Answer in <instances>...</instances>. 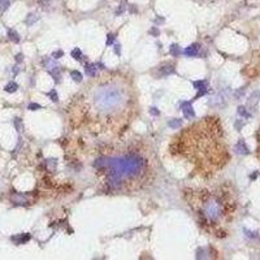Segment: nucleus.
<instances>
[{"label": "nucleus", "mask_w": 260, "mask_h": 260, "mask_svg": "<svg viewBox=\"0 0 260 260\" xmlns=\"http://www.w3.org/2000/svg\"><path fill=\"white\" fill-rule=\"evenodd\" d=\"M144 161L141 156L128 155L116 159H100L95 163L96 168H103L109 172V176L117 178H133L142 172Z\"/></svg>", "instance_id": "1"}, {"label": "nucleus", "mask_w": 260, "mask_h": 260, "mask_svg": "<svg viewBox=\"0 0 260 260\" xmlns=\"http://www.w3.org/2000/svg\"><path fill=\"white\" fill-rule=\"evenodd\" d=\"M93 99L96 109L111 112L121 107V104L125 102V94L118 86L105 85L95 91Z\"/></svg>", "instance_id": "2"}, {"label": "nucleus", "mask_w": 260, "mask_h": 260, "mask_svg": "<svg viewBox=\"0 0 260 260\" xmlns=\"http://www.w3.org/2000/svg\"><path fill=\"white\" fill-rule=\"evenodd\" d=\"M221 204L217 200H207L204 207H203L202 213L204 215V217L207 220L211 221H216L220 216H221Z\"/></svg>", "instance_id": "3"}, {"label": "nucleus", "mask_w": 260, "mask_h": 260, "mask_svg": "<svg viewBox=\"0 0 260 260\" xmlns=\"http://www.w3.org/2000/svg\"><path fill=\"white\" fill-rule=\"evenodd\" d=\"M181 109H182L183 116H185L186 118H194L195 117V112H194V109H192L191 103L190 102H183L182 104H181Z\"/></svg>", "instance_id": "4"}, {"label": "nucleus", "mask_w": 260, "mask_h": 260, "mask_svg": "<svg viewBox=\"0 0 260 260\" xmlns=\"http://www.w3.org/2000/svg\"><path fill=\"white\" fill-rule=\"evenodd\" d=\"M199 49H200V44L194 43V44H190L189 47H186V48L182 51V54H185L186 56H191V57H192V56H197L198 55Z\"/></svg>", "instance_id": "5"}, {"label": "nucleus", "mask_w": 260, "mask_h": 260, "mask_svg": "<svg viewBox=\"0 0 260 260\" xmlns=\"http://www.w3.org/2000/svg\"><path fill=\"white\" fill-rule=\"evenodd\" d=\"M236 152L239 153V155H248V153H250V150H248V147L246 146V143H245L243 139H239L238 143L236 144Z\"/></svg>", "instance_id": "6"}, {"label": "nucleus", "mask_w": 260, "mask_h": 260, "mask_svg": "<svg viewBox=\"0 0 260 260\" xmlns=\"http://www.w3.org/2000/svg\"><path fill=\"white\" fill-rule=\"evenodd\" d=\"M30 234H18V236H15V237H12V241L13 242H16L17 245H22V243H26L27 241H30Z\"/></svg>", "instance_id": "7"}, {"label": "nucleus", "mask_w": 260, "mask_h": 260, "mask_svg": "<svg viewBox=\"0 0 260 260\" xmlns=\"http://www.w3.org/2000/svg\"><path fill=\"white\" fill-rule=\"evenodd\" d=\"M12 202L15 203V204H26L27 199L24 197V195L16 194V195H13V197H12Z\"/></svg>", "instance_id": "8"}, {"label": "nucleus", "mask_w": 260, "mask_h": 260, "mask_svg": "<svg viewBox=\"0 0 260 260\" xmlns=\"http://www.w3.org/2000/svg\"><path fill=\"white\" fill-rule=\"evenodd\" d=\"M39 20V16H37L35 13H30V15H27L26 20H25V22H26L27 26H31V25H34L35 22H37Z\"/></svg>", "instance_id": "9"}, {"label": "nucleus", "mask_w": 260, "mask_h": 260, "mask_svg": "<svg viewBox=\"0 0 260 260\" xmlns=\"http://www.w3.org/2000/svg\"><path fill=\"white\" fill-rule=\"evenodd\" d=\"M96 65L95 64H89V65H86V74L90 75V77H95L96 75Z\"/></svg>", "instance_id": "10"}, {"label": "nucleus", "mask_w": 260, "mask_h": 260, "mask_svg": "<svg viewBox=\"0 0 260 260\" xmlns=\"http://www.w3.org/2000/svg\"><path fill=\"white\" fill-rule=\"evenodd\" d=\"M8 37H9V39L12 42H15V43H18L20 42V35H18V33L16 31V30H13V29H9L8 30Z\"/></svg>", "instance_id": "11"}, {"label": "nucleus", "mask_w": 260, "mask_h": 260, "mask_svg": "<svg viewBox=\"0 0 260 260\" xmlns=\"http://www.w3.org/2000/svg\"><path fill=\"white\" fill-rule=\"evenodd\" d=\"M17 89H18L17 83H16V82H9V83H7V85H5L4 90L7 91V93L12 94V93H15V91H17Z\"/></svg>", "instance_id": "12"}, {"label": "nucleus", "mask_w": 260, "mask_h": 260, "mask_svg": "<svg viewBox=\"0 0 260 260\" xmlns=\"http://www.w3.org/2000/svg\"><path fill=\"white\" fill-rule=\"evenodd\" d=\"M181 54H182V49H181V47L178 46V44H172V46H170V55L180 56Z\"/></svg>", "instance_id": "13"}, {"label": "nucleus", "mask_w": 260, "mask_h": 260, "mask_svg": "<svg viewBox=\"0 0 260 260\" xmlns=\"http://www.w3.org/2000/svg\"><path fill=\"white\" fill-rule=\"evenodd\" d=\"M259 99H260V91H255V93L250 96V99H248V104L255 105L256 103L259 102Z\"/></svg>", "instance_id": "14"}, {"label": "nucleus", "mask_w": 260, "mask_h": 260, "mask_svg": "<svg viewBox=\"0 0 260 260\" xmlns=\"http://www.w3.org/2000/svg\"><path fill=\"white\" fill-rule=\"evenodd\" d=\"M238 114L241 117H245V118H250L251 117V113L248 112L247 109H246V107H243V105H241V107H238Z\"/></svg>", "instance_id": "15"}, {"label": "nucleus", "mask_w": 260, "mask_h": 260, "mask_svg": "<svg viewBox=\"0 0 260 260\" xmlns=\"http://www.w3.org/2000/svg\"><path fill=\"white\" fill-rule=\"evenodd\" d=\"M169 128H172V129H178V128H181V125H182V120H178V118H174L172 120V121H169Z\"/></svg>", "instance_id": "16"}, {"label": "nucleus", "mask_w": 260, "mask_h": 260, "mask_svg": "<svg viewBox=\"0 0 260 260\" xmlns=\"http://www.w3.org/2000/svg\"><path fill=\"white\" fill-rule=\"evenodd\" d=\"M70 77L73 78L75 82H81V81H82V74H81L78 70H72L70 72Z\"/></svg>", "instance_id": "17"}, {"label": "nucleus", "mask_w": 260, "mask_h": 260, "mask_svg": "<svg viewBox=\"0 0 260 260\" xmlns=\"http://www.w3.org/2000/svg\"><path fill=\"white\" fill-rule=\"evenodd\" d=\"M161 73L163 74H170V73H174V66L173 65H168V66H161Z\"/></svg>", "instance_id": "18"}, {"label": "nucleus", "mask_w": 260, "mask_h": 260, "mask_svg": "<svg viewBox=\"0 0 260 260\" xmlns=\"http://www.w3.org/2000/svg\"><path fill=\"white\" fill-rule=\"evenodd\" d=\"M72 57L75 59V60H81L82 59V52H81L79 48H74L72 51Z\"/></svg>", "instance_id": "19"}, {"label": "nucleus", "mask_w": 260, "mask_h": 260, "mask_svg": "<svg viewBox=\"0 0 260 260\" xmlns=\"http://www.w3.org/2000/svg\"><path fill=\"white\" fill-rule=\"evenodd\" d=\"M9 0H0V10L1 12H5V10L9 8Z\"/></svg>", "instance_id": "20"}, {"label": "nucleus", "mask_w": 260, "mask_h": 260, "mask_svg": "<svg viewBox=\"0 0 260 260\" xmlns=\"http://www.w3.org/2000/svg\"><path fill=\"white\" fill-rule=\"evenodd\" d=\"M192 86H194V89H197V90L203 89V87H206V81H194Z\"/></svg>", "instance_id": "21"}, {"label": "nucleus", "mask_w": 260, "mask_h": 260, "mask_svg": "<svg viewBox=\"0 0 260 260\" xmlns=\"http://www.w3.org/2000/svg\"><path fill=\"white\" fill-rule=\"evenodd\" d=\"M47 96L51 98L52 102H57L59 98H57V93H56V90H51L49 93H47Z\"/></svg>", "instance_id": "22"}, {"label": "nucleus", "mask_w": 260, "mask_h": 260, "mask_svg": "<svg viewBox=\"0 0 260 260\" xmlns=\"http://www.w3.org/2000/svg\"><path fill=\"white\" fill-rule=\"evenodd\" d=\"M27 108H29L30 111H37V109H40L42 105H40V104H38V103H30L29 107H27Z\"/></svg>", "instance_id": "23"}, {"label": "nucleus", "mask_w": 260, "mask_h": 260, "mask_svg": "<svg viewBox=\"0 0 260 260\" xmlns=\"http://www.w3.org/2000/svg\"><path fill=\"white\" fill-rule=\"evenodd\" d=\"M15 126H16V129H17L18 131H21V130H22V122H21V118H16V120H15Z\"/></svg>", "instance_id": "24"}, {"label": "nucleus", "mask_w": 260, "mask_h": 260, "mask_svg": "<svg viewBox=\"0 0 260 260\" xmlns=\"http://www.w3.org/2000/svg\"><path fill=\"white\" fill-rule=\"evenodd\" d=\"M245 233L248 238H256V237H258V233H255V231H250V230H246L245 229Z\"/></svg>", "instance_id": "25"}, {"label": "nucleus", "mask_w": 260, "mask_h": 260, "mask_svg": "<svg viewBox=\"0 0 260 260\" xmlns=\"http://www.w3.org/2000/svg\"><path fill=\"white\" fill-rule=\"evenodd\" d=\"M64 56V52L61 51V49H59V51H55L54 54H52V57L54 59H60V57H63Z\"/></svg>", "instance_id": "26"}, {"label": "nucleus", "mask_w": 260, "mask_h": 260, "mask_svg": "<svg viewBox=\"0 0 260 260\" xmlns=\"http://www.w3.org/2000/svg\"><path fill=\"white\" fill-rule=\"evenodd\" d=\"M206 94H207V90H206V87H203V89H199V91H198V94H197V96H195V99H198V98L203 96V95H206Z\"/></svg>", "instance_id": "27"}, {"label": "nucleus", "mask_w": 260, "mask_h": 260, "mask_svg": "<svg viewBox=\"0 0 260 260\" xmlns=\"http://www.w3.org/2000/svg\"><path fill=\"white\" fill-rule=\"evenodd\" d=\"M150 34H152L153 37H159V34H160V31H159L158 27H152V29L150 30Z\"/></svg>", "instance_id": "28"}, {"label": "nucleus", "mask_w": 260, "mask_h": 260, "mask_svg": "<svg viewBox=\"0 0 260 260\" xmlns=\"http://www.w3.org/2000/svg\"><path fill=\"white\" fill-rule=\"evenodd\" d=\"M114 40V34H108V38H107V46H111Z\"/></svg>", "instance_id": "29"}, {"label": "nucleus", "mask_w": 260, "mask_h": 260, "mask_svg": "<svg viewBox=\"0 0 260 260\" xmlns=\"http://www.w3.org/2000/svg\"><path fill=\"white\" fill-rule=\"evenodd\" d=\"M243 125H245V122H243V121H236V129L237 130H241Z\"/></svg>", "instance_id": "30"}, {"label": "nucleus", "mask_w": 260, "mask_h": 260, "mask_svg": "<svg viewBox=\"0 0 260 260\" xmlns=\"http://www.w3.org/2000/svg\"><path fill=\"white\" fill-rule=\"evenodd\" d=\"M124 10H125V5H120L118 9H117V12H116V15L118 16L120 13H124Z\"/></svg>", "instance_id": "31"}, {"label": "nucleus", "mask_w": 260, "mask_h": 260, "mask_svg": "<svg viewBox=\"0 0 260 260\" xmlns=\"http://www.w3.org/2000/svg\"><path fill=\"white\" fill-rule=\"evenodd\" d=\"M150 113H151V114H153V116H159V111H158V108H151Z\"/></svg>", "instance_id": "32"}, {"label": "nucleus", "mask_w": 260, "mask_h": 260, "mask_svg": "<svg viewBox=\"0 0 260 260\" xmlns=\"http://www.w3.org/2000/svg\"><path fill=\"white\" fill-rule=\"evenodd\" d=\"M22 57H24V56H22L21 54H18L17 56H16V61H17V63H21V61H22Z\"/></svg>", "instance_id": "33"}, {"label": "nucleus", "mask_w": 260, "mask_h": 260, "mask_svg": "<svg viewBox=\"0 0 260 260\" xmlns=\"http://www.w3.org/2000/svg\"><path fill=\"white\" fill-rule=\"evenodd\" d=\"M259 176V172H255V173H252V174L250 176V180H255L256 177H258Z\"/></svg>", "instance_id": "34"}, {"label": "nucleus", "mask_w": 260, "mask_h": 260, "mask_svg": "<svg viewBox=\"0 0 260 260\" xmlns=\"http://www.w3.org/2000/svg\"><path fill=\"white\" fill-rule=\"evenodd\" d=\"M120 47H121V46H118V44H116V46H114V52H116L117 55H120Z\"/></svg>", "instance_id": "35"}, {"label": "nucleus", "mask_w": 260, "mask_h": 260, "mask_svg": "<svg viewBox=\"0 0 260 260\" xmlns=\"http://www.w3.org/2000/svg\"><path fill=\"white\" fill-rule=\"evenodd\" d=\"M242 95H243V90L237 91V93H236V96H237V98H238V96H242Z\"/></svg>", "instance_id": "36"}]
</instances>
